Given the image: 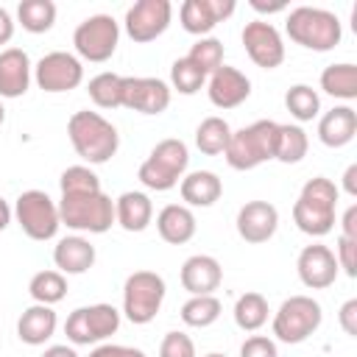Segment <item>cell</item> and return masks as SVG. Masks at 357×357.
<instances>
[{
    "mask_svg": "<svg viewBox=\"0 0 357 357\" xmlns=\"http://www.w3.org/2000/svg\"><path fill=\"white\" fill-rule=\"evenodd\" d=\"M61 192H98L100 190V178L86 167V165H73L61 173L59 178Z\"/></svg>",
    "mask_w": 357,
    "mask_h": 357,
    "instance_id": "f35d334b",
    "label": "cell"
},
{
    "mask_svg": "<svg viewBox=\"0 0 357 357\" xmlns=\"http://www.w3.org/2000/svg\"><path fill=\"white\" fill-rule=\"evenodd\" d=\"M31 59L22 47L0 50V98H22L31 86Z\"/></svg>",
    "mask_w": 357,
    "mask_h": 357,
    "instance_id": "44dd1931",
    "label": "cell"
},
{
    "mask_svg": "<svg viewBox=\"0 0 357 357\" xmlns=\"http://www.w3.org/2000/svg\"><path fill=\"white\" fill-rule=\"evenodd\" d=\"M56 324L59 321H56L53 307H47V304H31L20 315V321H17V335L28 346H42V343H47L53 337Z\"/></svg>",
    "mask_w": 357,
    "mask_h": 357,
    "instance_id": "484cf974",
    "label": "cell"
},
{
    "mask_svg": "<svg viewBox=\"0 0 357 357\" xmlns=\"http://www.w3.org/2000/svg\"><path fill=\"white\" fill-rule=\"evenodd\" d=\"M170 106V86L162 78L123 75V109L139 114H162Z\"/></svg>",
    "mask_w": 357,
    "mask_h": 357,
    "instance_id": "9a60e30c",
    "label": "cell"
},
{
    "mask_svg": "<svg viewBox=\"0 0 357 357\" xmlns=\"http://www.w3.org/2000/svg\"><path fill=\"white\" fill-rule=\"evenodd\" d=\"M33 78L39 84V89L45 92H70L84 81V64L78 56L64 53V50H53L45 53L36 67H33Z\"/></svg>",
    "mask_w": 357,
    "mask_h": 357,
    "instance_id": "7c38bea8",
    "label": "cell"
},
{
    "mask_svg": "<svg viewBox=\"0 0 357 357\" xmlns=\"http://www.w3.org/2000/svg\"><path fill=\"white\" fill-rule=\"evenodd\" d=\"M231 14H234V0H184L178 8L181 28L195 36L209 33L218 22H223Z\"/></svg>",
    "mask_w": 357,
    "mask_h": 357,
    "instance_id": "ac0fdd59",
    "label": "cell"
},
{
    "mask_svg": "<svg viewBox=\"0 0 357 357\" xmlns=\"http://www.w3.org/2000/svg\"><path fill=\"white\" fill-rule=\"evenodd\" d=\"M190 165V151L181 139H162L153 145L151 156L139 165V181L148 187V190H156V192H167L173 190L181 178H184V170Z\"/></svg>",
    "mask_w": 357,
    "mask_h": 357,
    "instance_id": "8992f818",
    "label": "cell"
},
{
    "mask_svg": "<svg viewBox=\"0 0 357 357\" xmlns=\"http://www.w3.org/2000/svg\"><path fill=\"white\" fill-rule=\"evenodd\" d=\"M59 218L67 229L103 234L114 223V201L103 190H98V192H61Z\"/></svg>",
    "mask_w": 357,
    "mask_h": 357,
    "instance_id": "5b68a950",
    "label": "cell"
},
{
    "mask_svg": "<svg viewBox=\"0 0 357 357\" xmlns=\"http://www.w3.org/2000/svg\"><path fill=\"white\" fill-rule=\"evenodd\" d=\"M184 206H212L223 195V181L212 170H192L178 184Z\"/></svg>",
    "mask_w": 357,
    "mask_h": 357,
    "instance_id": "4316f807",
    "label": "cell"
},
{
    "mask_svg": "<svg viewBox=\"0 0 357 357\" xmlns=\"http://www.w3.org/2000/svg\"><path fill=\"white\" fill-rule=\"evenodd\" d=\"M156 229H159V237L165 243L184 245V243H190L195 237V215L184 204H167L156 215Z\"/></svg>",
    "mask_w": 357,
    "mask_h": 357,
    "instance_id": "cb8c5ba5",
    "label": "cell"
},
{
    "mask_svg": "<svg viewBox=\"0 0 357 357\" xmlns=\"http://www.w3.org/2000/svg\"><path fill=\"white\" fill-rule=\"evenodd\" d=\"M243 45H245L248 59L262 70H273V67H279L284 61L282 33L265 20H254V22H248L243 28Z\"/></svg>",
    "mask_w": 357,
    "mask_h": 357,
    "instance_id": "5bb4252c",
    "label": "cell"
},
{
    "mask_svg": "<svg viewBox=\"0 0 357 357\" xmlns=\"http://www.w3.org/2000/svg\"><path fill=\"white\" fill-rule=\"evenodd\" d=\"M287 36L307 47V50H315V53H326L332 47L340 45V20L326 11V8H312V6H298L287 14Z\"/></svg>",
    "mask_w": 357,
    "mask_h": 357,
    "instance_id": "3957f363",
    "label": "cell"
},
{
    "mask_svg": "<svg viewBox=\"0 0 357 357\" xmlns=\"http://www.w3.org/2000/svg\"><path fill=\"white\" fill-rule=\"evenodd\" d=\"M53 262H56L59 273H70V276L86 273L95 265V245L81 234L61 237L53 248Z\"/></svg>",
    "mask_w": 357,
    "mask_h": 357,
    "instance_id": "7402d4cb",
    "label": "cell"
},
{
    "mask_svg": "<svg viewBox=\"0 0 357 357\" xmlns=\"http://www.w3.org/2000/svg\"><path fill=\"white\" fill-rule=\"evenodd\" d=\"M206 357H226V354H220V351H212V354H206Z\"/></svg>",
    "mask_w": 357,
    "mask_h": 357,
    "instance_id": "f5cc1de1",
    "label": "cell"
},
{
    "mask_svg": "<svg viewBox=\"0 0 357 357\" xmlns=\"http://www.w3.org/2000/svg\"><path fill=\"white\" fill-rule=\"evenodd\" d=\"M340 234L349 237V240H357V204H351L346 209V215H343V231Z\"/></svg>",
    "mask_w": 357,
    "mask_h": 357,
    "instance_id": "f6af8a7d",
    "label": "cell"
},
{
    "mask_svg": "<svg viewBox=\"0 0 357 357\" xmlns=\"http://www.w3.org/2000/svg\"><path fill=\"white\" fill-rule=\"evenodd\" d=\"M206 92H209V100L212 106L218 109H234L240 106L243 100H248L251 95V81L245 78V73H240L237 67H220L209 75V84H206Z\"/></svg>",
    "mask_w": 357,
    "mask_h": 357,
    "instance_id": "d6986e66",
    "label": "cell"
},
{
    "mask_svg": "<svg viewBox=\"0 0 357 357\" xmlns=\"http://www.w3.org/2000/svg\"><path fill=\"white\" fill-rule=\"evenodd\" d=\"M17 20L28 33H47L56 22L53 0H22L17 6Z\"/></svg>",
    "mask_w": 357,
    "mask_h": 357,
    "instance_id": "f1b7e54d",
    "label": "cell"
},
{
    "mask_svg": "<svg viewBox=\"0 0 357 357\" xmlns=\"http://www.w3.org/2000/svg\"><path fill=\"white\" fill-rule=\"evenodd\" d=\"M357 134V112L351 106H335L318 120V139L326 148H343Z\"/></svg>",
    "mask_w": 357,
    "mask_h": 357,
    "instance_id": "603a6c76",
    "label": "cell"
},
{
    "mask_svg": "<svg viewBox=\"0 0 357 357\" xmlns=\"http://www.w3.org/2000/svg\"><path fill=\"white\" fill-rule=\"evenodd\" d=\"M343 190L349 195H357V165H349L343 173Z\"/></svg>",
    "mask_w": 357,
    "mask_h": 357,
    "instance_id": "7dc6e473",
    "label": "cell"
},
{
    "mask_svg": "<svg viewBox=\"0 0 357 357\" xmlns=\"http://www.w3.org/2000/svg\"><path fill=\"white\" fill-rule=\"evenodd\" d=\"M321 304L312 296H290L273 315V337L282 343H304L321 326Z\"/></svg>",
    "mask_w": 357,
    "mask_h": 357,
    "instance_id": "ba28073f",
    "label": "cell"
},
{
    "mask_svg": "<svg viewBox=\"0 0 357 357\" xmlns=\"http://www.w3.org/2000/svg\"><path fill=\"white\" fill-rule=\"evenodd\" d=\"M335 259H337V268H343L346 271V276H357V240H349V237H337V254H335Z\"/></svg>",
    "mask_w": 357,
    "mask_h": 357,
    "instance_id": "b9f144b4",
    "label": "cell"
},
{
    "mask_svg": "<svg viewBox=\"0 0 357 357\" xmlns=\"http://www.w3.org/2000/svg\"><path fill=\"white\" fill-rule=\"evenodd\" d=\"M67 137H70L75 153L89 165L109 162L120 148L117 128L103 114L89 112V109H81L67 120Z\"/></svg>",
    "mask_w": 357,
    "mask_h": 357,
    "instance_id": "7a4b0ae2",
    "label": "cell"
},
{
    "mask_svg": "<svg viewBox=\"0 0 357 357\" xmlns=\"http://www.w3.org/2000/svg\"><path fill=\"white\" fill-rule=\"evenodd\" d=\"M3 120H6V109H3V103H0V126H3Z\"/></svg>",
    "mask_w": 357,
    "mask_h": 357,
    "instance_id": "816d5d0a",
    "label": "cell"
},
{
    "mask_svg": "<svg viewBox=\"0 0 357 357\" xmlns=\"http://www.w3.org/2000/svg\"><path fill=\"white\" fill-rule=\"evenodd\" d=\"M284 106H287V112H290L298 123H310V120H315L318 112H321V98H318V92H315L312 86L296 84V86L287 89Z\"/></svg>",
    "mask_w": 357,
    "mask_h": 357,
    "instance_id": "d590c367",
    "label": "cell"
},
{
    "mask_svg": "<svg viewBox=\"0 0 357 357\" xmlns=\"http://www.w3.org/2000/svg\"><path fill=\"white\" fill-rule=\"evenodd\" d=\"M170 84L173 89H178L181 95H195L204 84H206V75L184 56V59H176L173 67H170Z\"/></svg>",
    "mask_w": 357,
    "mask_h": 357,
    "instance_id": "74e56055",
    "label": "cell"
},
{
    "mask_svg": "<svg viewBox=\"0 0 357 357\" xmlns=\"http://www.w3.org/2000/svg\"><path fill=\"white\" fill-rule=\"evenodd\" d=\"M170 17H173L170 0H139L126 11V33L139 45L153 42L167 31Z\"/></svg>",
    "mask_w": 357,
    "mask_h": 357,
    "instance_id": "4fadbf2b",
    "label": "cell"
},
{
    "mask_svg": "<svg viewBox=\"0 0 357 357\" xmlns=\"http://www.w3.org/2000/svg\"><path fill=\"white\" fill-rule=\"evenodd\" d=\"M14 218L20 223V229L31 237V240H53L59 226H61V218H59V204L42 192V190H25L20 192L17 204H14Z\"/></svg>",
    "mask_w": 357,
    "mask_h": 357,
    "instance_id": "9c48e42d",
    "label": "cell"
},
{
    "mask_svg": "<svg viewBox=\"0 0 357 357\" xmlns=\"http://www.w3.org/2000/svg\"><path fill=\"white\" fill-rule=\"evenodd\" d=\"M321 89L332 98L340 100H354L357 98V67L351 61L329 64L321 73Z\"/></svg>",
    "mask_w": 357,
    "mask_h": 357,
    "instance_id": "83f0119b",
    "label": "cell"
},
{
    "mask_svg": "<svg viewBox=\"0 0 357 357\" xmlns=\"http://www.w3.org/2000/svg\"><path fill=\"white\" fill-rule=\"evenodd\" d=\"M153 220V204L145 192L128 190L114 201V223H120L126 231H145Z\"/></svg>",
    "mask_w": 357,
    "mask_h": 357,
    "instance_id": "d4e9b609",
    "label": "cell"
},
{
    "mask_svg": "<svg viewBox=\"0 0 357 357\" xmlns=\"http://www.w3.org/2000/svg\"><path fill=\"white\" fill-rule=\"evenodd\" d=\"M276 134H279V123L273 120H257L240 131H231L229 145L223 151L229 167L234 170H254L262 162L273 159L276 153Z\"/></svg>",
    "mask_w": 357,
    "mask_h": 357,
    "instance_id": "277c9868",
    "label": "cell"
},
{
    "mask_svg": "<svg viewBox=\"0 0 357 357\" xmlns=\"http://www.w3.org/2000/svg\"><path fill=\"white\" fill-rule=\"evenodd\" d=\"M240 357H279V349L268 335H251L240 346Z\"/></svg>",
    "mask_w": 357,
    "mask_h": 357,
    "instance_id": "60d3db41",
    "label": "cell"
},
{
    "mask_svg": "<svg viewBox=\"0 0 357 357\" xmlns=\"http://www.w3.org/2000/svg\"><path fill=\"white\" fill-rule=\"evenodd\" d=\"M28 293H31L33 304H47V307H53V304H59V301L67 296V279H64V273H59V271H39V273L31 276Z\"/></svg>",
    "mask_w": 357,
    "mask_h": 357,
    "instance_id": "f546056e",
    "label": "cell"
},
{
    "mask_svg": "<svg viewBox=\"0 0 357 357\" xmlns=\"http://www.w3.org/2000/svg\"><path fill=\"white\" fill-rule=\"evenodd\" d=\"M251 8H257V11H262V14H276V11H284V3H273V6H268V3L254 0Z\"/></svg>",
    "mask_w": 357,
    "mask_h": 357,
    "instance_id": "f907efd6",
    "label": "cell"
},
{
    "mask_svg": "<svg viewBox=\"0 0 357 357\" xmlns=\"http://www.w3.org/2000/svg\"><path fill=\"white\" fill-rule=\"evenodd\" d=\"M223 312V304L215 296H192L181 304V321L192 329H206L212 326Z\"/></svg>",
    "mask_w": 357,
    "mask_h": 357,
    "instance_id": "836d02e7",
    "label": "cell"
},
{
    "mask_svg": "<svg viewBox=\"0 0 357 357\" xmlns=\"http://www.w3.org/2000/svg\"><path fill=\"white\" fill-rule=\"evenodd\" d=\"M296 271H298V279L304 287L310 290H326L329 284H335L337 279V259H335V251L321 245V243H312V245H304L298 259H296Z\"/></svg>",
    "mask_w": 357,
    "mask_h": 357,
    "instance_id": "2e32d148",
    "label": "cell"
},
{
    "mask_svg": "<svg viewBox=\"0 0 357 357\" xmlns=\"http://www.w3.org/2000/svg\"><path fill=\"white\" fill-rule=\"evenodd\" d=\"M165 279L153 271H134L126 284H123V315L137 324L145 326L156 318V312L162 310L165 301Z\"/></svg>",
    "mask_w": 357,
    "mask_h": 357,
    "instance_id": "52a82bcc",
    "label": "cell"
},
{
    "mask_svg": "<svg viewBox=\"0 0 357 357\" xmlns=\"http://www.w3.org/2000/svg\"><path fill=\"white\" fill-rule=\"evenodd\" d=\"M86 92H89V98H92L95 106H100V109H117V106H123V75H117V73H100V75H95L89 81Z\"/></svg>",
    "mask_w": 357,
    "mask_h": 357,
    "instance_id": "e575fe53",
    "label": "cell"
},
{
    "mask_svg": "<svg viewBox=\"0 0 357 357\" xmlns=\"http://www.w3.org/2000/svg\"><path fill=\"white\" fill-rule=\"evenodd\" d=\"M337 321H340V326H343V332H346V335L357 337V298H349V301L340 307Z\"/></svg>",
    "mask_w": 357,
    "mask_h": 357,
    "instance_id": "ee69618b",
    "label": "cell"
},
{
    "mask_svg": "<svg viewBox=\"0 0 357 357\" xmlns=\"http://www.w3.org/2000/svg\"><path fill=\"white\" fill-rule=\"evenodd\" d=\"M120 329V312L112 304H89L78 307L67 315L64 335L73 346H92L103 343Z\"/></svg>",
    "mask_w": 357,
    "mask_h": 357,
    "instance_id": "30bf717a",
    "label": "cell"
},
{
    "mask_svg": "<svg viewBox=\"0 0 357 357\" xmlns=\"http://www.w3.org/2000/svg\"><path fill=\"white\" fill-rule=\"evenodd\" d=\"M159 357H195V343L187 332H167L159 343Z\"/></svg>",
    "mask_w": 357,
    "mask_h": 357,
    "instance_id": "ab89813d",
    "label": "cell"
},
{
    "mask_svg": "<svg viewBox=\"0 0 357 357\" xmlns=\"http://www.w3.org/2000/svg\"><path fill=\"white\" fill-rule=\"evenodd\" d=\"M276 226H279V212L268 201H248L237 212V234L251 245L268 243L276 234Z\"/></svg>",
    "mask_w": 357,
    "mask_h": 357,
    "instance_id": "e0dca14e",
    "label": "cell"
},
{
    "mask_svg": "<svg viewBox=\"0 0 357 357\" xmlns=\"http://www.w3.org/2000/svg\"><path fill=\"white\" fill-rule=\"evenodd\" d=\"M307 148H310V139L304 134L301 126H282L279 123V134H276V153L273 159L284 162V165H296L307 156Z\"/></svg>",
    "mask_w": 357,
    "mask_h": 357,
    "instance_id": "d6a6232c",
    "label": "cell"
},
{
    "mask_svg": "<svg viewBox=\"0 0 357 357\" xmlns=\"http://www.w3.org/2000/svg\"><path fill=\"white\" fill-rule=\"evenodd\" d=\"M337 195L340 190L335 187L332 178L326 176H315L310 178L296 204H293V223L310 234V237H324L335 229V206H337Z\"/></svg>",
    "mask_w": 357,
    "mask_h": 357,
    "instance_id": "6da1fadb",
    "label": "cell"
},
{
    "mask_svg": "<svg viewBox=\"0 0 357 357\" xmlns=\"http://www.w3.org/2000/svg\"><path fill=\"white\" fill-rule=\"evenodd\" d=\"M11 36H14V20H11V14L0 6V45H8Z\"/></svg>",
    "mask_w": 357,
    "mask_h": 357,
    "instance_id": "bcb514c9",
    "label": "cell"
},
{
    "mask_svg": "<svg viewBox=\"0 0 357 357\" xmlns=\"http://www.w3.org/2000/svg\"><path fill=\"white\" fill-rule=\"evenodd\" d=\"M181 287L190 296H212L223 282V268L209 254H192L181 265Z\"/></svg>",
    "mask_w": 357,
    "mask_h": 357,
    "instance_id": "ffe728a7",
    "label": "cell"
},
{
    "mask_svg": "<svg viewBox=\"0 0 357 357\" xmlns=\"http://www.w3.org/2000/svg\"><path fill=\"white\" fill-rule=\"evenodd\" d=\"M42 357H78V351H75L73 346H61V343H59V346H47Z\"/></svg>",
    "mask_w": 357,
    "mask_h": 357,
    "instance_id": "c3c4849f",
    "label": "cell"
},
{
    "mask_svg": "<svg viewBox=\"0 0 357 357\" xmlns=\"http://www.w3.org/2000/svg\"><path fill=\"white\" fill-rule=\"evenodd\" d=\"M229 137H231V128L223 117H206L201 120V126L195 128V145L201 153L206 156H218L226 151L229 145Z\"/></svg>",
    "mask_w": 357,
    "mask_h": 357,
    "instance_id": "1f68e13d",
    "label": "cell"
},
{
    "mask_svg": "<svg viewBox=\"0 0 357 357\" xmlns=\"http://www.w3.org/2000/svg\"><path fill=\"white\" fill-rule=\"evenodd\" d=\"M11 215H14V212H11L8 201H6L3 195H0V231H6V226L11 223Z\"/></svg>",
    "mask_w": 357,
    "mask_h": 357,
    "instance_id": "681fc988",
    "label": "cell"
},
{
    "mask_svg": "<svg viewBox=\"0 0 357 357\" xmlns=\"http://www.w3.org/2000/svg\"><path fill=\"white\" fill-rule=\"evenodd\" d=\"M89 357H145V351L131 346H117V343H100L89 351Z\"/></svg>",
    "mask_w": 357,
    "mask_h": 357,
    "instance_id": "7bdbcfd3",
    "label": "cell"
},
{
    "mask_svg": "<svg viewBox=\"0 0 357 357\" xmlns=\"http://www.w3.org/2000/svg\"><path fill=\"white\" fill-rule=\"evenodd\" d=\"M268 298L262 293H243L234 301V324L243 332H257L268 321Z\"/></svg>",
    "mask_w": 357,
    "mask_h": 357,
    "instance_id": "4dcf8cb0",
    "label": "cell"
},
{
    "mask_svg": "<svg viewBox=\"0 0 357 357\" xmlns=\"http://www.w3.org/2000/svg\"><path fill=\"white\" fill-rule=\"evenodd\" d=\"M120 42V25L112 14H92L84 22H78L73 33L75 53L86 61H106L114 56Z\"/></svg>",
    "mask_w": 357,
    "mask_h": 357,
    "instance_id": "8fae6325",
    "label": "cell"
},
{
    "mask_svg": "<svg viewBox=\"0 0 357 357\" xmlns=\"http://www.w3.org/2000/svg\"><path fill=\"white\" fill-rule=\"evenodd\" d=\"M187 59H190L204 75H212L215 70L223 67V42L215 39V36H201V39L190 47Z\"/></svg>",
    "mask_w": 357,
    "mask_h": 357,
    "instance_id": "8d00e7d4",
    "label": "cell"
}]
</instances>
